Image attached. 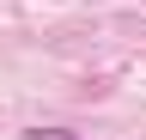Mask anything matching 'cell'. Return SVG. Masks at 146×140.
Here are the masks:
<instances>
[{"label": "cell", "mask_w": 146, "mask_h": 140, "mask_svg": "<svg viewBox=\"0 0 146 140\" xmlns=\"http://www.w3.org/2000/svg\"><path fill=\"white\" fill-rule=\"evenodd\" d=\"M25 140H73V134H67V128H31Z\"/></svg>", "instance_id": "obj_1"}]
</instances>
